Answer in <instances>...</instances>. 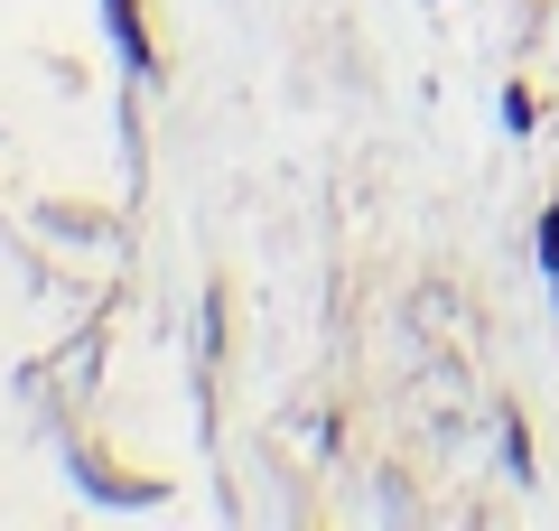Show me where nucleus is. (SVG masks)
<instances>
[{"mask_svg": "<svg viewBox=\"0 0 559 531\" xmlns=\"http://www.w3.org/2000/svg\"><path fill=\"white\" fill-rule=\"evenodd\" d=\"M103 20H112V47L131 75H159V38H150V20H140V0H103Z\"/></svg>", "mask_w": 559, "mask_h": 531, "instance_id": "1", "label": "nucleus"}, {"mask_svg": "<svg viewBox=\"0 0 559 531\" xmlns=\"http://www.w3.org/2000/svg\"><path fill=\"white\" fill-rule=\"evenodd\" d=\"M495 113H503V131H513V140H532V131H540V94H532L522 75L503 84V103H495Z\"/></svg>", "mask_w": 559, "mask_h": 531, "instance_id": "2", "label": "nucleus"}, {"mask_svg": "<svg viewBox=\"0 0 559 531\" xmlns=\"http://www.w3.org/2000/svg\"><path fill=\"white\" fill-rule=\"evenodd\" d=\"M503 467H513V485H532V475H540V457H532V429H522V411L503 420Z\"/></svg>", "mask_w": 559, "mask_h": 531, "instance_id": "3", "label": "nucleus"}, {"mask_svg": "<svg viewBox=\"0 0 559 531\" xmlns=\"http://www.w3.org/2000/svg\"><path fill=\"white\" fill-rule=\"evenodd\" d=\"M532 252H540V271L559 261V197H550V215H540V234H532Z\"/></svg>", "mask_w": 559, "mask_h": 531, "instance_id": "4", "label": "nucleus"}, {"mask_svg": "<svg viewBox=\"0 0 559 531\" xmlns=\"http://www.w3.org/2000/svg\"><path fill=\"white\" fill-rule=\"evenodd\" d=\"M550 308H559V261H550Z\"/></svg>", "mask_w": 559, "mask_h": 531, "instance_id": "5", "label": "nucleus"}]
</instances>
